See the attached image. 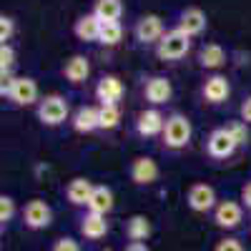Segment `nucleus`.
I'll return each mask as SVG.
<instances>
[{
  "mask_svg": "<svg viewBox=\"0 0 251 251\" xmlns=\"http://www.w3.org/2000/svg\"><path fill=\"white\" fill-rule=\"evenodd\" d=\"M239 113H241V121H244V123H251V96H246V98H244Z\"/></svg>",
  "mask_w": 251,
  "mask_h": 251,
  "instance_id": "473e14b6",
  "label": "nucleus"
},
{
  "mask_svg": "<svg viewBox=\"0 0 251 251\" xmlns=\"http://www.w3.org/2000/svg\"><path fill=\"white\" fill-rule=\"evenodd\" d=\"M113 206H116V201H113V191H111V188L108 186H96L93 196L88 201V211L100 214V216H108L113 211Z\"/></svg>",
  "mask_w": 251,
  "mask_h": 251,
  "instance_id": "4be33fe9",
  "label": "nucleus"
},
{
  "mask_svg": "<svg viewBox=\"0 0 251 251\" xmlns=\"http://www.w3.org/2000/svg\"><path fill=\"white\" fill-rule=\"evenodd\" d=\"M15 63V50L10 46H0V73H10Z\"/></svg>",
  "mask_w": 251,
  "mask_h": 251,
  "instance_id": "c756f323",
  "label": "nucleus"
},
{
  "mask_svg": "<svg viewBox=\"0 0 251 251\" xmlns=\"http://www.w3.org/2000/svg\"><path fill=\"white\" fill-rule=\"evenodd\" d=\"M15 35V20L10 15H0V43L8 46V40Z\"/></svg>",
  "mask_w": 251,
  "mask_h": 251,
  "instance_id": "c85d7f7f",
  "label": "nucleus"
},
{
  "mask_svg": "<svg viewBox=\"0 0 251 251\" xmlns=\"http://www.w3.org/2000/svg\"><path fill=\"white\" fill-rule=\"evenodd\" d=\"M244 221V203L239 201H219V206L214 208V224L219 228H224V231H234V228H239Z\"/></svg>",
  "mask_w": 251,
  "mask_h": 251,
  "instance_id": "0eeeda50",
  "label": "nucleus"
},
{
  "mask_svg": "<svg viewBox=\"0 0 251 251\" xmlns=\"http://www.w3.org/2000/svg\"><path fill=\"white\" fill-rule=\"evenodd\" d=\"M228 128V133H231V138L236 141V146H244V143H249V138H251V133H249V123H244V121H231L226 126Z\"/></svg>",
  "mask_w": 251,
  "mask_h": 251,
  "instance_id": "bb28decb",
  "label": "nucleus"
},
{
  "mask_svg": "<svg viewBox=\"0 0 251 251\" xmlns=\"http://www.w3.org/2000/svg\"><path fill=\"white\" fill-rule=\"evenodd\" d=\"M241 203L251 211V181H246V183L241 186Z\"/></svg>",
  "mask_w": 251,
  "mask_h": 251,
  "instance_id": "72a5a7b5",
  "label": "nucleus"
},
{
  "mask_svg": "<svg viewBox=\"0 0 251 251\" xmlns=\"http://www.w3.org/2000/svg\"><path fill=\"white\" fill-rule=\"evenodd\" d=\"M23 224L30 231H43L53 224V208L43 199H30L23 208Z\"/></svg>",
  "mask_w": 251,
  "mask_h": 251,
  "instance_id": "20e7f679",
  "label": "nucleus"
},
{
  "mask_svg": "<svg viewBox=\"0 0 251 251\" xmlns=\"http://www.w3.org/2000/svg\"><path fill=\"white\" fill-rule=\"evenodd\" d=\"M133 35H136L138 43H143V46H153V43L158 46V40L166 35L161 15H156V13H146V15H141V18L136 20Z\"/></svg>",
  "mask_w": 251,
  "mask_h": 251,
  "instance_id": "423d86ee",
  "label": "nucleus"
},
{
  "mask_svg": "<svg viewBox=\"0 0 251 251\" xmlns=\"http://www.w3.org/2000/svg\"><path fill=\"white\" fill-rule=\"evenodd\" d=\"M188 50H191V35H186L181 28L166 30V35L156 46V55L161 60H181L188 55Z\"/></svg>",
  "mask_w": 251,
  "mask_h": 251,
  "instance_id": "f03ea898",
  "label": "nucleus"
},
{
  "mask_svg": "<svg viewBox=\"0 0 251 251\" xmlns=\"http://www.w3.org/2000/svg\"><path fill=\"white\" fill-rule=\"evenodd\" d=\"M239 149L236 141L231 138L228 128H214L206 138V153L211 158H231L234 151Z\"/></svg>",
  "mask_w": 251,
  "mask_h": 251,
  "instance_id": "6e6552de",
  "label": "nucleus"
},
{
  "mask_svg": "<svg viewBox=\"0 0 251 251\" xmlns=\"http://www.w3.org/2000/svg\"><path fill=\"white\" fill-rule=\"evenodd\" d=\"M128 174H131V181H133L136 186H151V183L158 181L161 169H158V163H156L151 156H136V158L131 161Z\"/></svg>",
  "mask_w": 251,
  "mask_h": 251,
  "instance_id": "1a4fd4ad",
  "label": "nucleus"
},
{
  "mask_svg": "<svg viewBox=\"0 0 251 251\" xmlns=\"http://www.w3.org/2000/svg\"><path fill=\"white\" fill-rule=\"evenodd\" d=\"M121 40H123V25L121 23H103L100 25V38H98L100 46L113 48V46L121 43Z\"/></svg>",
  "mask_w": 251,
  "mask_h": 251,
  "instance_id": "393cba45",
  "label": "nucleus"
},
{
  "mask_svg": "<svg viewBox=\"0 0 251 251\" xmlns=\"http://www.w3.org/2000/svg\"><path fill=\"white\" fill-rule=\"evenodd\" d=\"M121 126V108L118 106H100V131H113Z\"/></svg>",
  "mask_w": 251,
  "mask_h": 251,
  "instance_id": "a878e982",
  "label": "nucleus"
},
{
  "mask_svg": "<svg viewBox=\"0 0 251 251\" xmlns=\"http://www.w3.org/2000/svg\"><path fill=\"white\" fill-rule=\"evenodd\" d=\"M191 136H194V126H191V118L183 116V113H171L166 118V128H163V146L169 151H181L191 143Z\"/></svg>",
  "mask_w": 251,
  "mask_h": 251,
  "instance_id": "f257e3e1",
  "label": "nucleus"
},
{
  "mask_svg": "<svg viewBox=\"0 0 251 251\" xmlns=\"http://www.w3.org/2000/svg\"><path fill=\"white\" fill-rule=\"evenodd\" d=\"M123 80L118 78V75H113V73H108V75H103L100 80H98V86H96V98H98V103L100 106H118V100L123 98Z\"/></svg>",
  "mask_w": 251,
  "mask_h": 251,
  "instance_id": "f8f14e48",
  "label": "nucleus"
},
{
  "mask_svg": "<svg viewBox=\"0 0 251 251\" xmlns=\"http://www.w3.org/2000/svg\"><path fill=\"white\" fill-rule=\"evenodd\" d=\"M93 183L88 181V178H83V176H78V178H73L68 186H66V199H68V203H73V206H88V201H91V196H93Z\"/></svg>",
  "mask_w": 251,
  "mask_h": 251,
  "instance_id": "aec40b11",
  "label": "nucleus"
},
{
  "mask_svg": "<svg viewBox=\"0 0 251 251\" xmlns=\"http://www.w3.org/2000/svg\"><path fill=\"white\" fill-rule=\"evenodd\" d=\"M103 251H113V249H103Z\"/></svg>",
  "mask_w": 251,
  "mask_h": 251,
  "instance_id": "c9c22d12",
  "label": "nucleus"
},
{
  "mask_svg": "<svg viewBox=\"0 0 251 251\" xmlns=\"http://www.w3.org/2000/svg\"><path fill=\"white\" fill-rule=\"evenodd\" d=\"M214 251H244V244L239 239H234V236H226V239H221L214 246Z\"/></svg>",
  "mask_w": 251,
  "mask_h": 251,
  "instance_id": "2f4dec72",
  "label": "nucleus"
},
{
  "mask_svg": "<svg viewBox=\"0 0 251 251\" xmlns=\"http://www.w3.org/2000/svg\"><path fill=\"white\" fill-rule=\"evenodd\" d=\"M73 128L78 133H93L100 128V106H80L73 113Z\"/></svg>",
  "mask_w": 251,
  "mask_h": 251,
  "instance_id": "dca6fc26",
  "label": "nucleus"
},
{
  "mask_svg": "<svg viewBox=\"0 0 251 251\" xmlns=\"http://www.w3.org/2000/svg\"><path fill=\"white\" fill-rule=\"evenodd\" d=\"M199 66L203 71H219L226 66V50L219 43H206L199 50Z\"/></svg>",
  "mask_w": 251,
  "mask_h": 251,
  "instance_id": "412c9836",
  "label": "nucleus"
},
{
  "mask_svg": "<svg viewBox=\"0 0 251 251\" xmlns=\"http://www.w3.org/2000/svg\"><path fill=\"white\" fill-rule=\"evenodd\" d=\"M106 234H108V221H106V216L88 211L86 216L80 219V236H83V239H88V241H100Z\"/></svg>",
  "mask_w": 251,
  "mask_h": 251,
  "instance_id": "6ab92c4d",
  "label": "nucleus"
},
{
  "mask_svg": "<svg viewBox=\"0 0 251 251\" xmlns=\"http://www.w3.org/2000/svg\"><path fill=\"white\" fill-rule=\"evenodd\" d=\"M163 128H166V118L158 108H146L136 116V133L143 138L163 136Z\"/></svg>",
  "mask_w": 251,
  "mask_h": 251,
  "instance_id": "9b49d317",
  "label": "nucleus"
},
{
  "mask_svg": "<svg viewBox=\"0 0 251 251\" xmlns=\"http://www.w3.org/2000/svg\"><path fill=\"white\" fill-rule=\"evenodd\" d=\"M93 15L100 20V23H121L123 3L121 0H96L93 3Z\"/></svg>",
  "mask_w": 251,
  "mask_h": 251,
  "instance_id": "b1692460",
  "label": "nucleus"
},
{
  "mask_svg": "<svg viewBox=\"0 0 251 251\" xmlns=\"http://www.w3.org/2000/svg\"><path fill=\"white\" fill-rule=\"evenodd\" d=\"M201 93H203V100H206V103L219 106V103H224L228 96H231V83H228L226 75H219V73H216V75H211V78H206Z\"/></svg>",
  "mask_w": 251,
  "mask_h": 251,
  "instance_id": "4468645a",
  "label": "nucleus"
},
{
  "mask_svg": "<svg viewBox=\"0 0 251 251\" xmlns=\"http://www.w3.org/2000/svg\"><path fill=\"white\" fill-rule=\"evenodd\" d=\"M63 75H66V80L73 83V86H80V83H86L88 75H91V60L86 55H71L66 60V66H63Z\"/></svg>",
  "mask_w": 251,
  "mask_h": 251,
  "instance_id": "f3484780",
  "label": "nucleus"
},
{
  "mask_svg": "<svg viewBox=\"0 0 251 251\" xmlns=\"http://www.w3.org/2000/svg\"><path fill=\"white\" fill-rule=\"evenodd\" d=\"M15 219V201H13V196H0V226H8L10 221Z\"/></svg>",
  "mask_w": 251,
  "mask_h": 251,
  "instance_id": "cd10ccee",
  "label": "nucleus"
},
{
  "mask_svg": "<svg viewBox=\"0 0 251 251\" xmlns=\"http://www.w3.org/2000/svg\"><path fill=\"white\" fill-rule=\"evenodd\" d=\"M123 251H151V249L146 246V241H131V244L126 246Z\"/></svg>",
  "mask_w": 251,
  "mask_h": 251,
  "instance_id": "f704fd0d",
  "label": "nucleus"
},
{
  "mask_svg": "<svg viewBox=\"0 0 251 251\" xmlns=\"http://www.w3.org/2000/svg\"><path fill=\"white\" fill-rule=\"evenodd\" d=\"M10 100L15 106H33L38 100V83L30 75H15V83L10 88Z\"/></svg>",
  "mask_w": 251,
  "mask_h": 251,
  "instance_id": "ddd939ff",
  "label": "nucleus"
},
{
  "mask_svg": "<svg viewBox=\"0 0 251 251\" xmlns=\"http://www.w3.org/2000/svg\"><path fill=\"white\" fill-rule=\"evenodd\" d=\"M50 251H80V244L71 236H63V239H55L53 241V249Z\"/></svg>",
  "mask_w": 251,
  "mask_h": 251,
  "instance_id": "7c9ffc66",
  "label": "nucleus"
},
{
  "mask_svg": "<svg viewBox=\"0 0 251 251\" xmlns=\"http://www.w3.org/2000/svg\"><path fill=\"white\" fill-rule=\"evenodd\" d=\"M153 234V224L149 216L143 214H133L128 221H126V236H128L131 241H146Z\"/></svg>",
  "mask_w": 251,
  "mask_h": 251,
  "instance_id": "5701e85b",
  "label": "nucleus"
},
{
  "mask_svg": "<svg viewBox=\"0 0 251 251\" xmlns=\"http://www.w3.org/2000/svg\"><path fill=\"white\" fill-rule=\"evenodd\" d=\"M71 113V106H68V100L58 96V93H50L46 98H40L38 100V121L43 123V126H50V128H55V126L60 123H66Z\"/></svg>",
  "mask_w": 251,
  "mask_h": 251,
  "instance_id": "7ed1b4c3",
  "label": "nucleus"
},
{
  "mask_svg": "<svg viewBox=\"0 0 251 251\" xmlns=\"http://www.w3.org/2000/svg\"><path fill=\"white\" fill-rule=\"evenodd\" d=\"M143 96H146V100H149L153 108H158V106H163V103L171 100L174 86H171V80L166 75H151L149 80H146V86H143Z\"/></svg>",
  "mask_w": 251,
  "mask_h": 251,
  "instance_id": "9d476101",
  "label": "nucleus"
},
{
  "mask_svg": "<svg viewBox=\"0 0 251 251\" xmlns=\"http://www.w3.org/2000/svg\"><path fill=\"white\" fill-rule=\"evenodd\" d=\"M206 25H208V18H206V13H203L201 8L191 5V8L181 10V15H178V25H176V28H181L186 35L196 38V35H201V33L206 30Z\"/></svg>",
  "mask_w": 251,
  "mask_h": 251,
  "instance_id": "2eb2a0df",
  "label": "nucleus"
},
{
  "mask_svg": "<svg viewBox=\"0 0 251 251\" xmlns=\"http://www.w3.org/2000/svg\"><path fill=\"white\" fill-rule=\"evenodd\" d=\"M186 203L191 211L196 214H208L214 211V208L219 206V199H216V188L211 183H194L191 188H188L186 194Z\"/></svg>",
  "mask_w": 251,
  "mask_h": 251,
  "instance_id": "39448f33",
  "label": "nucleus"
},
{
  "mask_svg": "<svg viewBox=\"0 0 251 251\" xmlns=\"http://www.w3.org/2000/svg\"><path fill=\"white\" fill-rule=\"evenodd\" d=\"M100 20L93 15V13H86V15H80L75 23H73V33L78 40H83V43H98V38H100Z\"/></svg>",
  "mask_w": 251,
  "mask_h": 251,
  "instance_id": "a211bd4d",
  "label": "nucleus"
}]
</instances>
